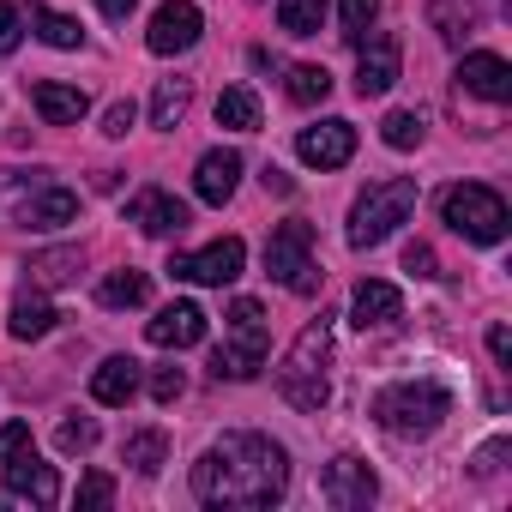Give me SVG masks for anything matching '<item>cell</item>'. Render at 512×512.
I'll list each match as a JSON object with an SVG mask.
<instances>
[{
	"label": "cell",
	"instance_id": "31",
	"mask_svg": "<svg viewBox=\"0 0 512 512\" xmlns=\"http://www.w3.org/2000/svg\"><path fill=\"white\" fill-rule=\"evenodd\" d=\"M422 133H428V121H422L416 109H392V115L380 121V139H386L392 151H416V145H422Z\"/></svg>",
	"mask_w": 512,
	"mask_h": 512
},
{
	"label": "cell",
	"instance_id": "28",
	"mask_svg": "<svg viewBox=\"0 0 512 512\" xmlns=\"http://www.w3.org/2000/svg\"><path fill=\"white\" fill-rule=\"evenodd\" d=\"M278 25L290 37H320L326 25V0H278Z\"/></svg>",
	"mask_w": 512,
	"mask_h": 512
},
{
	"label": "cell",
	"instance_id": "4",
	"mask_svg": "<svg viewBox=\"0 0 512 512\" xmlns=\"http://www.w3.org/2000/svg\"><path fill=\"white\" fill-rule=\"evenodd\" d=\"M440 217H446V229H452V235H464V241H476V247L506 241V223H512L506 199H500L494 187H482V181H458V187H446Z\"/></svg>",
	"mask_w": 512,
	"mask_h": 512
},
{
	"label": "cell",
	"instance_id": "8",
	"mask_svg": "<svg viewBox=\"0 0 512 512\" xmlns=\"http://www.w3.org/2000/svg\"><path fill=\"white\" fill-rule=\"evenodd\" d=\"M241 266H247L241 235H223V241H211V247H199V253H175V260H169V272H175L181 284H211V290L235 284Z\"/></svg>",
	"mask_w": 512,
	"mask_h": 512
},
{
	"label": "cell",
	"instance_id": "10",
	"mask_svg": "<svg viewBox=\"0 0 512 512\" xmlns=\"http://www.w3.org/2000/svg\"><path fill=\"white\" fill-rule=\"evenodd\" d=\"M199 31H205V19H199L193 0H163V7L151 13L145 43H151V55H187L199 43Z\"/></svg>",
	"mask_w": 512,
	"mask_h": 512
},
{
	"label": "cell",
	"instance_id": "24",
	"mask_svg": "<svg viewBox=\"0 0 512 512\" xmlns=\"http://www.w3.org/2000/svg\"><path fill=\"white\" fill-rule=\"evenodd\" d=\"M97 302H103V308H145V302H151V278L133 272V266H121V272H109V278L97 284Z\"/></svg>",
	"mask_w": 512,
	"mask_h": 512
},
{
	"label": "cell",
	"instance_id": "9",
	"mask_svg": "<svg viewBox=\"0 0 512 512\" xmlns=\"http://www.w3.org/2000/svg\"><path fill=\"white\" fill-rule=\"evenodd\" d=\"M320 494H326V500H332L338 512H362V506H374L380 482H374L368 458L344 452V458H332V464H326V476H320Z\"/></svg>",
	"mask_w": 512,
	"mask_h": 512
},
{
	"label": "cell",
	"instance_id": "7",
	"mask_svg": "<svg viewBox=\"0 0 512 512\" xmlns=\"http://www.w3.org/2000/svg\"><path fill=\"white\" fill-rule=\"evenodd\" d=\"M266 272L290 290V296H314L320 290V266H314V229L302 217L278 223L266 241Z\"/></svg>",
	"mask_w": 512,
	"mask_h": 512
},
{
	"label": "cell",
	"instance_id": "30",
	"mask_svg": "<svg viewBox=\"0 0 512 512\" xmlns=\"http://www.w3.org/2000/svg\"><path fill=\"white\" fill-rule=\"evenodd\" d=\"M326 97H332V73H326V67H314V61L290 67V103L314 109V103H326Z\"/></svg>",
	"mask_w": 512,
	"mask_h": 512
},
{
	"label": "cell",
	"instance_id": "37",
	"mask_svg": "<svg viewBox=\"0 0 512 512\" xmlns=\"http://www.w3.org/2000/svg\"><path fill=\"white\" fill-rule=\"evenodd\" d=\"M115 500V482L103 476V470H91L85 482H79V506H109Z\"/></svg>",
	"mask_w": 512,
	"mask_h": 512
},
{
	"label": "cell",
	"instance_id": "40",
	"mask_svg": "<svg viewBox=\"0 0 512 512\" xmlns=\"http://www.w3.org/2000/svg\"><path fill=\"white\" fill-rule=\"evenodd\" d=\"M488 356H494L500 368L512 362V332H506V326H488Z\"/></svg>",
	"mask_w": 512,
	"mask_h": 512
},
{
	"label": "cell",
	"instance_id": "38",
	"mask_svg": "<svg viewBox=\"0 0 512 512\" xmlns=\"http://www.w3.org/2000/svg\"><path fill=\"white\" fill-rule=\"evenodd\" d=\"M181 386H187V380H181V368H157V374H151V398H157V404H175V398H181Z\"/></svg>",
	"mask_w": 512,
	"mask_h": 512
},
{
	"label": "cell",
	"instance_id": "2",
	"mask_svg": "<svg viewBox=\"0 0 512 512\" xmlns=\"http://www.w3.org/2000/svg\"><path fill=\"white\" fill-rule=\"evenodd\" d=\"M446 416H452V392L440 380H398L374 398V422L392 440H428V434H440Z\"/></svg>",
	"mask_w": 512,
	"mask_h": 512
},
{
	"label": "cell",
	"instance_id": "29",
	"mask_svg": "<svg viewBox=\"0 0 512 512\" xmlns=\"http://www.w3.org/2000/svg\"><path fill=\"white\" fill-rule=\"evenodd\" d=\"M31 25H37V37H43L49 49H79V43H85V31H79V19H67V13H49V7H31Z\"/></svg>",
	"mask_w": 512,
	"mask_h": 512
},
{
	"label": "cell",
	"instance_id": "19",
	"mask_svg": "<svg viewBox=\"0 0 512 512\" xmlns=\"http://www.w3.org/2000/svg\"><path fill=\"white\" fill-rule=\"evenodd\" d=\"M127 223H139L145 235H181L187 229V205L163 187H145L133 205H127Z\"/></svg>",
	"mask_w": 512,
	"mask_h": 512
},
{
	"label": "cell",
	"instance_id": "36",
	"mask_svg": "<svg viewBox=\"0 0 512 512\" xmlns=\"http://www.w3.org/2000/svg\"><path fill=\"white\" fill-rule=\"evenodd\" d=\"M404 272H410V278H440V260H434L428 241H410V247H404Z\"/></svg>",
	"mask_w": 512,
	"mask_h": 512
},
{
	"label": "cell",
	"instance_id": "11",
	"mask_svg": "<svg viewBox=\"0 0 512 512\" xmlns=\"http://www.w3.org/2000/svg\"><path fill=\"white\" fill-rule=\"evenodd\" d=\"M296 157L308 169H344L356 157V127L350 121H320V127H302L296 133Z\"/></svg>",
	"mask_w": 512,
	"mask_h": 512
},
{
	"label": "cell",
	"instance_id": "42",
	"mask_svg": "<svg viewBox=\"0 0 512 512\" xmlns=\"http://www.w3.org/2000/svg\"><path fill=\"white\" fill-rule=\"evenodd\" d=\"M97 7H103V19H127V13L139 7V0H97Z\"/></svg>",
	"mask_w": 512,
	"mask_h": 512
},
{
	"label": "cell",
	"instance_id": "13",
	"mask_svg": "<svg viewBox=\"0 0 512 512\" xmlns=\"http://www.w3.org/2000/svg\"><path fill=\"white\" fill-rule=\"evenodd\" d=\"M458 85L470 97H482V103H512V67L500 55H488V49H476V55L458 61Z\"/></svg>",
	"mask_w": 512,
	"mask_h": 512
},
{
	"label": "cell",
	"instance_id": "23",
	"mask_svg": "<svg viewBox=\"0 0 512 512\" xmlns=\"http://www.w3.org/2000/svg\"><path fill=\"white\" fill-rule=\"evenodd\" d=\"M25 272H31V290H61V284L79 278V247H49V253H37Z\"/></svg>",
	"mask_w": 512,
	"mask_h": 512
},
{
	"label": "cell",
	"instance_id": "1",
	"mask_svg": "<svg viewBox=\"0 0 512 512\" xmlns=\"http://www.w3.org/2000/svg\"><path fill=\"white\" fill-rule=\"evenodd\" d=\"M290 488V452L272 434H223L193 464V494L205 506H278Z\"/></svg>",
	"mask_w": 512,
	"mask_h": 512
},
{
	"label": "cell",
	"instance_id": "16",
	"mask_svg": "<svg viewBox=\"0 0 512 512\" xmlns=\"http://www.w3.org/2000/svg\"><path fill=\"white\" fill-rule=\"evenodd\" d=\"M7 494L31 500V506H55L61 500V476H55V464H37V446H31L25 458L7 464Z\"/></svg>",
	"mask_w": 512,
	"mask_h": 512
},
{
	"label": "cell",
	"instance_id": "21",
	"mask_svg": "<svg viewBox=\"0 0 512 512\" xmlns=\"http://www.w3.org/2000/svg\"><path fill=\"white\" fill-rule=\"evenodd\" d=\"M91 398L109 404V410H115V404H133V398H139V362H133V356H109V362L91 374Z\"/></svg>",
	"mask_w": 512,
	"mask_h": 512
},
{
	"label": "cell",
	"instance_id": "18",
	"mask_svg": "<svg viewBox=\"0 0 512 512\" xmlns=\"http://www.w3.org/2000/svg\"><path fill=\"white\" fill-rule=\"evenodd\" d=\"M13 217H19V229H61V223H73V217H79V193H73V187H43V193H25Z\"/></svg>",
	"mask_w": 512,
	"mask_h": 512
},
{
	"label": "cell",
	"instance_id": "5",
	"mask_svg": "<svg viewBox=\"0 0 512 512\" xmlns=\"http://www.w3.org/2000/svg\"><path fill=\"white\" fill-rule=\"evenodd\" d=\"M410 211H416V181H410V175L374 181V187L350 205V247H380L398 223H410Z\"/></svg>",
	"mask_w": 512,
	"mask_h": 512
},
{
	"label": "cell",
	"instance_id": "27",
	"mask_svg": "<svg viewBox=\"0 0 512 512\" xmlns=\"http://www.w3.org/2000/svg\"><path fill=\"white\" fill-rule=\"evenodd\" d=\"M121 458H127L139 476H157V470H163V458H169V434H163V428H139V434H127Z\"/></svg>",
	"mask_w": 512,
	"mask_h": 512
},
{
	"label": "cell",
	"instance_id": "41",
	"mask_svg": "<svg viewBox=\"0 0 512 512\" xmlns=\"http://www.w3.org/2000/svg\"><path fill=\"white\" fill-rule=\"evenodd\" d=\"M260 181H266V193H278V199H290V193H296V181H290L278 163H266V175H260Z\"/></svg>",
	"mask_w": 512,
	"mask_h": 512
},
{
	"label": "cell",
	"instance_id": "32",
	"mask_svg": "<svg viewBox=\"0 0 512 512\" xmlns=\"http://www.w3.org/2000/svg\"><path fill=\"white\" fill-rule=\"evenodd\" d=\"M374 19H380V0H344V43L362 49L368 31H374Z\"/></svg>",
	"mask_w": 512,
	"mask_h": 512
},
{
	"label": "cell",
	"instance_id": "17",
	"mask_svg": "<svg viewBox=\"0 0 512 512\" xmlns=\"http://www.w3.org/2000/svg\"><path fill=\"white\" fill-rule=\"evenodd\" d=\"M31 109H37L49 127H79V121H85V109H91V97H85L79 85L37 79V85H31Z\"/></svg>",
	"mask_w": 512,
	"mask_h": 512
},
{
	"label": "cell",
	"instance_id": "25",
	"mask_svg": "<svg viewBox=\"0 0 512 512\" xmlns=\"http://www.w3.org/2000/svg\"><path fill=\"white\" fill-rule=\"evenodd\" d=\"M55 320H61V314L43 302V290H31V296H19V302H13V320H7V332L31 344V338H49V332H55Z\"/></svg>",
	"mask_w": 512,
	"mask_h": 512
},
{
	"label": "cell",
	"instance_id": "26",
	"mask_svg": "<svg viewBox=\"0 0 512 512\" xmlns=\"http://www.w3.org/2000/svg\"><path fill=\"white\" fill-rule=\"evenodd\" d=\"M217 127H229V133H260V97H253L247 85H229L217 97Z\"/></svg>",
	"mask_w": 512,
	"mask_h": 512
},
{
	"label": "cell",
	"instance_id": "6",
	"mask_svg": "<svg viewBox=\"0 0 512 512\" xmlns=\"http://www.w3.org/2000/svg\"><path fill=\"white\" fill-rule=\"evenodd\" d=\"M260 368H266V308L253 296H241L229 308V344L211 356V374L217 380H253Z\"/></svg>",
	"mask_w": 512,
	"mask_h": 512
},
{
	"label": "cell",
	"instance_id": "20",
	"mask_svg": "<svg viewBox=\"0 0 512 512\" xmlns=\"http://www.w3.org/2000/svg\"><path fill=\"white\" fill-rule=\"evenodd\" d=\"M235 181H241V157H235V151H205L199 169H193V193H199L205 205H223V199L235 193Z\"/></svg>",
	"mask_w": 512,
	"mask_h": 512
},
{
	"label": "cell",
	"instance_id": "3",
	"mask_svg": "<svg viewBox=\"0 0 512 512\" xmlns=\"http://www.w3.org/2000/svg\"><path fill=\"white\" fill-rule=\"evenodd\" d=\"M326 368H332V326L314 320V326H302V338L290 344V356H284V368H278V392H284L296 410L314 416V410H326V398H332Z\"/></svg>",
	"mask_w": 512,
	"mask_h": 512
},
{
	"label": "cell",
	"instance_id": "14",
	"mask_svg": "<svg viewBox=\"0 0 512 512\" xmlns=\"http://www.w3.org/2000/svg\"><path fill=\"white\" fill-rule=\"evenodd\" d=\"M398 314H404V296H398V284H386V278H362V284H356V296H350V326H356V332L392 326Z\"/></svg>",
	"mask_w": 512,
	"mask_h": 512
},
{
	"label": "cell",
	"instance_id": "33",
	"mask_svg": "<svg viewBox=\"0 0 512 512\" xmlns=\"http://www.w3.org/2000/svg\"><path fill=\"white\" fill-rule=\"evenodd\" d=\"M55 446H61V452H91V446H97V422H91V416H67V422L55 428Z\"/></svg>",
	"mask_w": 512,
	"mask_h": 512
},
{
	"label": "cell",
	"instance_id": "22",
	"mask_svg": "<svg viewBox=\"0 0 512 512\" xmlns=\"http://www.w3.org/2000/svg\"><path fill=\"white\" fill-rule=\"evenodd\" d=\"M187 109H193V79H163L151 91V127L157 133H175L187 121Z\"/></svg>",
	"mask_w": 512,
	"mask_h": 512
},
{
	"label": "cell",
	"instance_id": "34",
	"mask_svg": "<svg viewBox=\"0 0 512 512\" xmlns=\"http://www.w3.org/2000/svg\"><path fill=\"white\" fill-rule=\"evenodd\" d=\"M25 37V0H0V55H13Z\"/></svg>",
	"mask_w": 512,
	"mask_h": 512
},
{
	"label": "cell",
	"instance_id": "39",
	"mask_svg": "<svg viewBox=\"0 0 512 512\" xmlns=\"http://www.w3.org/2000/svg\"><path fill=\"white\" fill-rule=\"evenodd\" d=\"M133 121H139V109H133V103H115V109L103 115V133H109V139H127Z\"/></svg>",
	"mask_w": 512,
	"mask_h": 512
},
{
	"label": "cell",
	"instance_id": "35",
	"mask_svg": "<svg viewBox=\"0 0 512 512\" xmlns=\"http://www.w3.org/2000/svg\"><path fill=\"white\" fill-rule=\"evenodd\" d=\"M25 452H31V422H7L0 428V464H13Z\"/></svg>",
	"mask_w": 512,
	"mask_h": 512
},
{
	"label": "cell",
	"instance_id": "12",
	"mask_svg": "<svg viewBox=\"0 0 512 512\" xmlns=\"http://www.w3.org/2000/svg\"><path fill=\"white\" fill-rule=\"evenodd\" d=\"M356 55H362L356 61V97H386L398 85V61H404L398 37H368Z\"/></svg>",
	"mask_w": 512,
	"mask_h": 512
},
{
	"label": "cell",
	"instance_id": "15",
	"mask_svg": "<svg viewBox=\"0 0 512 512\" xmlns=\"http://www.w3.org/2000/svg\"><path fill=\"white\" fill-rule=\"evenodd\" d=\"M145 338H151L157 350H193V344L205 338V308H199V302H169V308L145 326Z\"/></svg>",
	"mask_w": 512,
	"mask_h": 512
}]
</instances>
